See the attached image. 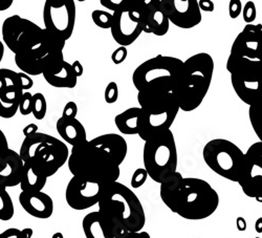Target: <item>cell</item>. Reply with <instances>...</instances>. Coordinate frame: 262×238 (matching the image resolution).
<instances>
[{"label":"cell","instance_id":"cell-3","mask_svg":"<svg viewBox=\"0 0 262 238\" xmlns=\"http://www.w3.org/2000/svg\"><path fill=\"white\" fill-rule=\"evenodd\" d=\"M215 64L208 53H199L183 62L177 86L180 111L191 113L202 105L212 83Z\"/></svg>","mask_w":262,"mask_h":238},{"label":"cell","instance_id":"cell-25","mask_svg":"<svg viewBox=\"0 0 262 238\" xmlns=\"http://www.w3.org/2000/svg\"><path fill=\"white\" fill-rule=\"evenodd\" d=\"M56 127L61 139L72 147H76L89 141L85 127L78 119L67 120L60 118L57 121Z\"/></svg>","mask_w":262,"mask_h":238},{"label":"cell","instance_id":"cell-24","mask_svg":"<svg viewBox=\"0 0 262 238\" xmlns=\"http://www.w3.org/2000/svg\"><path fill=\"white\" fill-rule=\"evenodd\" d=\"M147 7L148 12L144 33L154 34L158 37L165 36L169 31L170 23L161 6V0H149Z\"/></svg>","mask_w":262,"mask_h":238},{"label":"cell","instance_id":"cell-1","mask_svg":"<svg viewBox=\"0 0 262 238\" xmlns=\"http://www.w3.org/2000/svg\"><path fill=\"white\" fill-rule=\"evenodd\" d=\"M2 35L7 48L15 56L46 62L63 56L65 41L19 15L8 17L3 24Z\"/></svg>","mask_w":262,"mask_h":238},{"label":"cell","instance_id":"cell-19","mask_svg":"<svg viewBox=\"0 0 262 238\" xmlns=\"http://www.w3.org/2000/svg\"><path fill=\"white\" fill-rule=\"evenodd\" d=\"M42 76L51 86L56 89H75L78 83L72 64L64 60V56L51 58Z\"/></svg>","mask_w":262,"mask_h":238},{"label":"cell","instance_id":"cell-34","mask_svg":"<svg viewBox=\"0 0 262 238\" xmlns=\"http://www.w3.org/2000/svg\"><path fill=\"white\" fill-rule=\"evenodd\" d=\"M243 17L248 25H253L257 18V9L253 2H248L245 6H243Z\"/></svg>","mask_w":262,"mask_h":238},{"label":"cell","instance_id":"cell-27","mask_svg":"<svg viewBox=\"0 0 262 238\" xmlns=\"http://www.w3.org/2000/svg\"><path fill=\"white\" fill-rule=\"evenodd\" d=\"M141 116L140 107H131L119 114L115 118V124L121 134L135 136L139 134V123Z\"/></svg>","mask_w":262,"mask_h":238},{"label":"cell","instance_id":"cell-41","mask_svg":"<svg viewBox=\"0 0 262 238\" xmlns=\"http://www.w3.org/2000/svg\"><path fill=\"white\" fill-rule=\"evenodd\" d=\"M18 77H19V80H20V83H21V86H23L24 91L31 90L34 86V81L32 80V77H30L29 75H26L24 73L19 72Z\"/></svg>","mask_w":262,"mask_h":238},{"label":"cell","instance_id":"cell-5","mask_svg":"<svg viewBox=\"0 0 262 238\" xmlns=\"http://www.w3.org/2000/svg\"><path fill=\"white\" fill-rule=\"evenodd\" d=\"M68 166L73 177L102 186L118 182L121 175L120 166L105 151L94 146L90 141L73 147Z\"/></svg>","mask_w":262,"mask_h":238},{"label":"cell","instance_id":"cell-45","mask_svg":"<svg viewBox=\"0 0 262 238\" xmlns=\"http://www.w3.org/2000/svg\"><path fill=\"white\" fill-rule=\"evenodd\" d=\"M122 238H151L149 233L145 231L135 232V233H126Z\"/></svg>","mask_w":262,"mask_h":238},{"label":"cell","instance_id":"cell-50","mask_svg":"<svg viewBox=\"0 0 262 238\" xmlns=\"http://www.w3.org/2000/svg\"><path fill=\"white\" fill-rule=\"evenodd\" d=\"M4 55H5V45H4V42L0 40V63H2V61L4 59Z\"/></svg>","mask_w":262,"mask_h":238},{"label":"cell","instance_id":"cell-29","mask_svg":"<svg viewBox=\"0 0 262 238\" xmlns=\"http://www.w3.org/2000/svg\"><path fill=\"white\" fill-rule=\"evenodd\" d=\"M15 208L10 193L6 188L0 187V221L8 222L13 219Z\"/></svg>","mask_w":262,"mask_h":238},{"label":"cell","instance_id":"cell-48","mask_svg":"<svg viewBox=\"0 0 262 238\" xmlns=\"http://www.w3.org/2000/svg\"><path fill=\"white\" fill-rule=\"evenodd\" d=\"M236 226L238 231H246L247 230V222L244 218H238L236 221Z\"/></svg>","mask_w":262,"mask_h":238},{"label":"cell","instance_id":"cell-44","mask_svg":"<svg viewBox=\"0 0 262 238\" xmlns=\"http://www.w3.org/2000/svg\"><path fill=\"white\" fill-rule=\"evenodd\" d=\"M37 133H38V126L36 124H34V123L29 124V125H27L24 128V136H25V138L33 136V135H35Z\"/></svg>","mask_w":262,"mask_h":238},{"label":"cell","instance_id":"cell-14","mask_svg":"<svg viewBox=\"0 0 262 238\" xmlns=\"http://www.w3.org/2000/svg\"><path fill=\"white\" fill-rule=\"evenodd\" d=\"M247 197L262 202V142L250 146L237 182Z\"/></svg>","mask_w":262,"mask_h":238},{"label":"cell","instance_id":"cell-37","mask_svg":"<svg viewBox=\"0 0 262 238\" xmlns=\"http://www.w3.org/2000/svg\"><path fill=\"white\" fill-rule=\"evenodd\" d=\"M77 114H78L77 104L74 101H70V102L67 103V105L64 106L61 118L67 119V120L77 119Z\"/></svg>","mask_w":262,"mask_h":238},{"label":"cell","instance_id":"cell-33","mask_svg":"<svg viewBox=\"0 0 262 238\" xmlns=\"http://www.w3.org/2000/svg\"><path fill=\"white\" fill-rule=\"evenodd\" d=\"M104 99L105 102L108 104H114L118 101L119 99V88L118 84L114 81L109 82L105 89V93H104Z\"/></svg>","mask_w":262,"mask_h":238},{"label":"cell","instance_id":"cell-9","mask_svg":"<svg viewBox=\"0 0 262 238\" xmlns=\"http://www.w3.org/2000/svg\"><path fill=\"white\" fill-rule=\"evenodd\" d=\"M218 206L220 196L207 181L184 178L174 213L188 221H203L214 214Z\"/></svg>","mask_w":262,"mask_h":238},{"label":"cell","instance_id":"cell-38","mask_svg":"<svg viewBox=\"0 0 262 238\" xmlns=\"http://www.w3.org/2000/svg\"><path fill=\"white\" fill-rule=\"evenodd\" d=\"M243 12V4L240 0H231L229 3V15L232 19L238 18Z\"/></svg>","mask_w":262,"mask_h":238},{"label":"cell","instance_id":"cell-12","mask_svg":"<svg viewBox=\"0 0 262 238\" xmlns=\"http://www.w3.org/2000/svg\"><path fill=\"white\" fill-rule=\"evenodd\" d=\"M227 70L237 97L247 105L258 102L261 59H252L231 55L227 61Z\"/></svg>","mask_w":262,"mask_h":238},{"label":"cell","instance_id":"cell-18","mask_svg":"<svg viewBox=\"0 0 262 238\" xmlns=\"http://www.w3.org/2000/svg\"><path fill=\"white\" fill-rule=\"evenodd\" d=\"M82 229L86 238H122L128 233L99 211L84 216Z\"/></svg>","mask_w":262,"mask_h":238},{"label":"cell","instance_id":"cell-7","mask_svg":"<svg viewBox=\"0 0 262 238\" xmlns=\"http://www.w3.org/2000/svg\"><path fill=\"white\" fill-rule=\"evenodd\" d=\"M113 11L111 33L120 47H129L144 33L148 12L147 0H101Z\"/></svg>","mask_w":262,"mask_h":238},{"label":"cell","instance_id":"cell-11","mask_svg":"<svg viewBox=\"0 0 262 238\" xmlns=\"http://www.w3.org/2000/svg\"><path fill=\"white\" fill-rule=\"evenodd\" d=\"M203 158L216 175L231 182H238L245 154L236 144L226 139L211 140L204 147Z\"/></svg>","mask_w":262,"mask_h":238},{"label":"cell","instance_id":"cell-22","mask_svg":"<svg viewBox=\"0 0 262 238\" xmlns=\"http://www.w3.org/2000/svg\"><path fill=\"white\" fill-rule=\"evenodd\" d=\"M24 172V162L18 153L8 149L0 165V187L12 188L18 186Z\"/></svg>","mask_w":262,"mask_h":238},{"label":"cell","instance_id":"cell-2","mask_svg":"<svg viewBox=\"0 0 262 238\" xmlns=\"http://www.w3.org/2000/svg\"><path fill=\"white\" fill-rule=\"evenodd\" d=\"M98 205L99 212L125 232H141L145 227L146 214L141 201L133 190L119 182L103 187Z\"/></svg>","mask_w":262,"mask_h":238},{"label":"cell","instance_id":"cell-47","mask_svg":"<svg viewBox=\"0 0 262 238\" xmlns=\"http://www.w3.org/2000/svg\"><path fill=\"white\" fill-rule=\"evenodd\" d=\"M13 3V0H0V12L9 10L12 7Z\"/></svg>","mask_w":262,"mask_h":238},{"label":"cell","instance_id":"cell-32","mask_svg":"<svg viewBox=\"0 0 262 238\" xmlns=\"http://www.w3.org/2000/svg\"><path fill=\"white\" fill-rule=\"evenodd\" d=\"M249 117H250V122L252 124V127L254 129L255 134L257 135L258 139H260V142H262L261 137H260V118H259V113H258V102L250 106Z\"/></svg>","mask_w":262,"mask_h":238},{"label":"cell","instance_id":"cell-28","mask_svg":"<svg viewBox=\"0 0 262 238\" xmlns=\"http://www.w3.org/2000/svg\"><path fill=\"white\" fill-rule=\"evenodd\" d=\"M47 182L48 179L38 173L29 162L24 163V172L19 184L21 192H40L46 187Z\"/></svg>","mask_w":262,"mask_h":238},{"label":"cell","instance_id":"cell-26","mask_svg":"<svg viewBox=\"0 0 262 238\" xmlns=\"http://www.w3.org/2000/svg\"><path fill=\"white\" fill-rule=\"evenodd\" d=\"M184 178L182 173L174 172L173 175L166 178L160 185V196L162 202L171 211L176 212L177 202L183 186Z\"/></svg>","mask_w":262,"mask_h":238},{"label":"cell","instance_id":"cell-15","mask_svg":"<svg viewBox=\"0 0 262 238\" xmlns=\"http://www.w3.org/2000/svg\"><path fill=\"white\" fill-rule=\"evenodd\" d=\"M104 186L73 177L65 190L68 205L77 211H83L98 205Z\"/></svg>","mask_w":262,"mask_h":238},{"label":"cell","instance_id":"cell-49","mask_svg":"<svg viewBox=\"0 0 262 238\" xmlns=\"http://www.w3.org/2000/svg\"><path fill=\"white\" fill-rule=\"evenodd\" d=\"M255 229H256V232L262 233V219L261 218L259 220H257L256 225H255Z\"/></svg>","mask_w":262,"mask_h":238},{"label":"cell","instance_id":"cell-42","mask_svg":"<svg viewBox=\"0 0 262 238\" xmlns=\"http://www.w3.org/2000/svg\"><path fill=\"white\" fill-rule=\"evenodd\" d=\"M198 5L201 10V12H207L212 13L215 10V5L212 0H198Z\"/></svg>","mask_w":262,"mask_h":238},{"label":"cell","instance_id":"cell-10","mask_svg":"<svg viewBox=\"0 0 262 238\" xmlns=\"http://www.w3.org/2000/svg\"><path fill=\"white\" fill-rule=\"evenodd\" d=\"M143 163L148 177L159 184L177 172L178 148L170 129L145 141Z\"/></svg>","mask_w":262,"mask_h":238},{"label":"cell","instance_id":"cell-31","mask_svg":"<svg viewBox=\"0 0 262 238\" xmlns=\"http://www.w3.org/2000/svg\"><path fill=\"white\" fill-rule=\"evenodd\" d=\"M92 18L97 27L103 30H111L113 25V13L102 10H95L92 13Z\"/></svg>","mask_w":262,"mask_h":238},{"label":"cell","instance_id":"cell-17","mask_svg":"<svg viewBox=\"0 0 262 238\" xmlns=\"http://www.w3.org/2000/svg\"><path fill=\"white\" fill-rule=\"evenodd\" d=\"M24 95L18 73L9 70H0V118L12 119L18 112Z\"/></svg>","mask_w":262,"mask_h":238},{"label":"cell","instance_id":"cell-23","mask_svg":"<svg viewBox=\"0 0 262 238\" xmlns=\"http://www.w3.org/2000/svg\"><path fill=\"white\" fill-rule=\"evenodd\" d=\"M94 146L111 157L119 166L124 162L128 154V145L126 140L117 134H106L99 136L90 141Z\"/></svg>","mask_w":262,"mask_h":238},{"label":"cell","instance_id":"cell-16","mask_svg":"<svg viewBox=\"0 0 262 238\" xmlns=\"http://www.w3.org/2000/svg\"><path fill=\"white\" fill-rule=\"evenodd\" d=\"M169 23L183 30L198 27L203 19L198 0H161Z\"/></svg>","mask_w":262,"mask_h":238},{"label":"cell","instance_id":"cell-51","mask_svg":"<svg viewBox=\"0 0 262 238\" xmlns=\"http://www.w3.org/2000/svg\"><path fill=\"white\" fill-rule=\"evenodd\" d=\"M52 238H64V236H63V234H62L61 232H56V233L53 235Z\"/></svg>","mask_w":262,"mask_h":238},{"label":"cell","instance_id":"cell-43","mask_svg":"<svg viewBox=\"0 0 262 238\" xmlns=\"http://www.w3.org/2000/svg\"><path fill=\"white\" fill-rule=\"evenodd\" d=\"M8 149H9V143H8L7 137L2 129H0V161H2L4 155L6 154V151Z\"/></svg>","mask_w":262,"mask_h":238},{"label":"cell","instance_id":"cell-4","mask_svg":"<svg viewBox=\"0 0 262 238\" xmlns=\"http://www.w3.org/2000/svg\"><path fill=\"white\" fill-rule=\"evenodd\" d=\"M183 62L176 57L158 55L140 64L133 74V82L138 93L177 96Z\"/></svg>","mask_w":262,"mask_h":238},{"label":"cell","instance_id":"cell-20","mask_svg":"<svg viewBox=\"0 0 262 238\" xmlns=\"http://www.w3.org/2000/svg\"><path fill=\"white\" fill-rule=\"evenodd\" d=\"M261 24L247 25L234 40L230 54L252 59H261Z\"/></svg>","mask_w":262,"mask_h":238},{"label":"cell","instance_id":"cell-39","mask_svg":"<svg viewBox=\"0 0 262 238\" xmlns=\"http://www.w3.org/2000/svg\"><path fill=\"white\" fill-rule=\"evenodd\" d=\"M128 56V50L124 47H119L116 49L112 55V60L115 64H121L123 63Z\"/></svg>","mask_w":262,"mask_h":238},{"label":"cell","instance_id":"cell-13","mask_svg":"<svg viewBox=\"0 0 262 238\" xmlns=\"http://www.w3.org/2000/svg\"><path fill=\"white\" fill-rule=\"evenodd\" d=\"M77 9L73 0H47L43 7L45 30L67 42L76 26Z\"/></svg>","mask_w":262,"mask_h":238},{"label":"cell","instance_id":"cell-21","mask_svg":"<svg viewBox=\"0 0 262 238\" xmlns=\"http://www.w3.org/2000/svg\"><path fill=\"white\" fill-rule=\"evenodd\" d=\"M19 204L24 210L35 219L48 220L54 213V202L45 192H21Z\"/></svg>","mask_w":262,"mask_h":238},{"label":"cell","instance_id":"cell-30","mask_svg":"<svg viewBox=\"0 0 262 238\" xmlns=\"http://www.w3.org/2000/svg\"><path fill=\"white\" fill-rule=\"evenodd\" d=\"M48 113V103L46 97L41 93H36L32 96V115L38 121L46 118Z\"/></svg>","mask_w":262,"mask_h":238},{"label":"cell","instance_id":"cell-46","mask_svg":"<svg viewBox=\"0 0 262 238\" xmlns=\"http://www.w3.org/2000/svg\"><path fill=\"white\" fill-rule=\"evenodd\" d=\"M72 68H73V71H74V73H75V75H76L77 78H79V77H81V76L83 75L84 69H83L82 63H81L79 60H76V61L72 64Z\"/></svg>","mask_w":262,"mask_h":238},{"label":"cell","instance_id":"cell-52","mask_svg":"<svg viewBox=\"0 0 262 238\" xmlns=\"http://www.w3.org/2000/svg\"><path fill=\"white\" fill-rule=\"evenodd\" d=\"M257 238H258V237H257Z\"/></svg>","mask_w":262,"mask_h":238},{"label":"cell","instance_id":"cell-35","mask_svg":"<svg viewBox=\"0 0 262 238\" xmlns=\"http://www.w3.org/2000/svg\"><path fill=\"white\" fill-rule=\"evenodd\" d=\"M148 179V175L144 168H138L133 175V178H131L130 184L131 187L134 189H139L141 188L147 181Z\"/></svg>","mask_w":262,"mask_h":238},{"label":"cell","instance_id":"cell-40","mask_svg":"<svg viewBox=\"0 0 262 238\" xmlns=\"http://www.w3.org/2000/svg\"><path fill=\"white\" fill-rule=\"evenodd\" d=\"M0 238H26L23 230H19L17 228H10L0 233Z\"/></svg>","mask_w":262,"mask_h":238},{"label":"cell","instance_id":"cell-36","mask_svg":"<svg viewBox=\"0 0 262 238\" xmlns=\"http://www.w3.org/2000/svg\"><path fill=\"white\" fill-rule=\"evenodd\" d=\"M32 94L24 93L23 98H21L18 112L23 116H29L32 114Z\"/></svg>","mask_w":262,"mask_h":238},{"label":"cell","instance_id":"cell-6","mask_svg":"<svg viewBox=\"0 0 262 238\" xmlns=\"http://www.w3.org/2000/svg\"><path fill=\"white\" fill-rule=\"evenodd\" d=\"M18 154L24 163L29 162L38 173L49 179L68 163L70 150L63 141L37 133L25 138Z\"/></svg>","mask_w":262,"mask_h":238},{"label":"cell","instance_id":"cell-8","mask_svg":"<svg viewBox=\"0 0 262 238\" xmlns=\"http://www.w3.org/2000/svg\"><path fill=\"white\" fill-rule=\"evenodd\" d=\"M141 108L138 136L145 142L151 137L169 131L180 112L177 96L138 93Z\"/></svg>","mask_w":262,"mask_h":238}]
</instances>
